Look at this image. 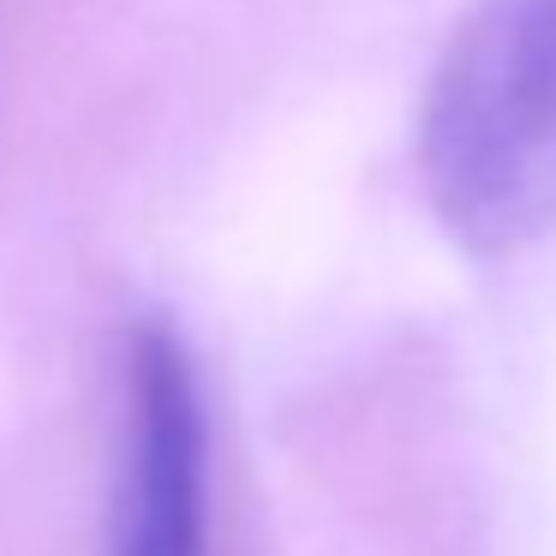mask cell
Returning <instances> with one entry per match:
<instances>
[{"mask_svg":"<svg viewBox=\"0 0 556 556\" xmlns=\"http://www.w3.org/2000/svg\"><path fill=\"white\" fill-rule=\"evenodd\" d=\"M419 174L472 257L556 228V0H484L448 37L419 102Z\"/></svg>","mask_w":556,"mask_h":556,"instance_id":"6da1fadb","label":"cell"},{"mask_svg":"<svg viewBox=\"0 0 556 556\" xmlns=\"http://www.w3.org/2000/svg\"><path fill=\"white\" fill-rule=\"evenodd\" d=\"M126 407L114 556H204V401L168 324L132 336Z\"/></svg>","mask_w":556,"mask_h":556,"instance_id":"7a4b0ae2","label":"cell"}]
</instances>
